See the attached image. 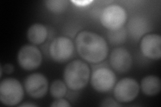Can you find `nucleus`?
<instances>
[{"instance_id":"obj_3","label":"nucleus","mask_w":161,"mask_h":107,"mask_svg":"<svg viewBox=\"0 0 161 107\" xmlns=\"http://www.w3.org/2000/svg\"><path fill=\"white\" fill-rule=\"evenodd\" d=\"M24 94L21 83L16 78H5L0 83V100L4 105H18L22 102Z\"/></svg>"},{"instance_id":"obj_6","label":"nucleus","mask_w":161,"mask_h":107,"mask_svg":"<svg viewBox=\"0 0 161 107\" xmlns=\"http://www.w3.org/2000/svg\"><path fill=\"white\" fill-rule=\"evenodd\" d=\"M74 50L75 45L71 40L67 37L60 36L55 38L50 44L49 54L55 62L63 63L72 57Z\"/></svg>"},{"instance_id":"obj_1","label":"nucleus","mask_w":161,"mask_h":107,"mask_svg":"<svg viewBox=\"0 0 161 107\" xmlns=\"http://www.w3.org/2000/svg\"><path fill=\"white\" fill-rule=\"evenodd\" d=\"M75 46L79 56L87 62L97 64L106 58L108 45L105 40L93 32H80L75 38Z\"/></svg>"},{"instance_id":"obj_10","label":"nucleus","mask_w":161,"mask_h":107,"mask_svg":"<svg viewBox=\"0 0 161 107\" xmlns=\"http://www.w3.org/2000/svg\"><path fill=\"white\" fill-rule=\"evenodd\" d=\"M140 50L146 57L154 60L161 58V36L157 34L145 35L140 41Z\"/></svg>"},{"instance_id":"obj_12","label":"nucleus","mask_w":161,"mask_h":107,"mask_svg":"<svg viewBox=\"0 0 161 107\" xmlns=\"http://www.w3.org/2000/svg\"><path fill=\"white\" fill-rule=\"evenodd\" d=\"M48 36V30L42 24H34L28 30L27 37L34 45H40L45 42Z\"/></svg>"},{"instance_id":"obj_21","label":"nucleus","mask_w":161,"mask_h":107,"mask_svg":"<svg viewBox=\"0 0 161 107\" xmlns=\"http://www.w3.org/2000/svg\"><path fill=\"white\" fill-rule=\"evenodd\" d=\"M14 68L12 64H6L4 66V70L7 74L12 73L14 72Z\"/></svg>"},{"instance_id":"obj_14","label":"nucleus","mask_w":161,"mask_h":107,"mask_svg":"<svg viewBox=\"0 0 161 107\" xmlns=\"http://www.w3.org/2000/svg\"><path fill=\"white\" fill-rule=\"evenodd\" d=\"M128 30L132 36L138 38L147 31V22L142 18H133L128 24Z\"/></svg>"},{"instance_id":"obj_11","label":"nucleus","mask_w":161,"mask_h":107,"mask_svg":"<svg viewBox=\"0 0 161 107\" xmlns=\"http://www.w3.org/2000/svg\"><path fill=\"white\" fill-rule=\"evenodd\" d=\"M110 64L118 72H126L132 64V57L129 51L124 48L114 49L110 55Z\"/></svg>"},{"instance_id":"obj_2","label":"nucleus","mask_w":161,"mask_h":107,"mask_svg":"<svg viewBox=\"0 0 161 107\" xmlns=\"http://www.w3.org/2000/svg\"><path fill=\"white\" fill-rule=\"evenodd\" d=\"M90 78L89 66L80 60L68 64L64 70L65 84L72 90H80L87 86Z\"/></svg>"},{"instance_id":"obj_9","label":"nucleus","mask_w":161,"mask_h":107,"mask_svg":"<svg viewBox=\"0 0 161 107\" xmlns=\"http://www.w3.org/2000/svg\"><path fill=\"white\" fill-rule=\"evenodd\" d=\"M24 88L30 97L42 99L47 93L48 83L44 75L34 73L28 76L25 80Z\"/></svg>"},{"instance_id":"obj_17","label":"nucleus","mask_w":161,"mask_h":107,"mask_svg":"<svg viewBox=\"0 0 161 107\" xmlns=\"http://www.w3.org/2000/svg\"><path fill=\"white\" fill-rule=\"evenodd\" d=\"M127 37V33L123 28L115 30H110L108 34L109 42L112 44H119L125 42Z\"/></svg>"},{"instance_id":"obj_13","label":"nucleus","mask_w":161,"mask_h":107,"mask_svg":"<svg viewBox=\"0 0 161 107\" xmlns=\"http://www.w3.org/2000/svg\"><path fill=\"white\" fill-rule=\"evenodd\" d=\"M141 89L142 93L150 96L158 94L161 89L160 78L157 76L149 75L145 76L141 81Z\"/></svg>"},{"instance_id":"obj_18","label":"nucleus","mask_w":161,"mask_h":107,"mask_svg":"<svg viewBox=\"0 0 161 107\" xmlns=\"http://www.w3.org/2000/svg\"><path fill=\"white\" fill-rule=\"evenodd\" d=\"M50 106L52 107H70L71 106V104L67 100L60 98L55 100Z\"/></svg>"},{"instance_id":"obj_22","label":"nucleus","mask_w":161,"mask_h":107,"mask_svg":"<svg viewBox=\"0 0 161 107\" xmlns=\"http://www.w3.org/2000/svg\"><path fill=\"white\" fill-rule=\"evenodd\" d=\"M20 107H23V106H30V107H32V106H36V104H34L32 103H24L19 105Z\"/></svg>"},{"instance_id":"obj_7","label":"nucleus","mask_w":161,"mask_h":107,"mask_svg":"<svg viewBox=\"0 0 161 107\" xmlns=\"http://www.w3.org/2000/svg\"><path fill=\"white\" fill-rule=\"evenodd\" d=\"M18 61L25 70H34L38 68L42 61V53L33 45H25L19 50Z\"/></svg>"},{"instance_id":"obj_5","label":"nucleus","mask_w":161,"mask_h":107,"mask_svg":"<svg viewBox=\"0 0 161 107\" xmlns=\"http://www.w3.org/2000/svg\"><path fill=\"white\" fill-rule=\"evenodd\" d=\"M139 91L140 86L136 80L131 78H124L115 85L114 95L118 103H128L136 99Z\"/></svg>"},{"instance_id":"obj_16","label":"nucleus","mask_w":161,"mask_h":107,"mask_svg":"<svg viewBox=\"0 0 161 107\" xmlns=\"http://www.w3.org/2000/svg\"><path fill=\"white\" fill-rule=\"evenodd\" d=\"M45 5L48 10L53 13H62L68 8L69 2L67 0H48Z\"/></svg>"},{"instance_id":"obj_8","label":"nucleus","mask_w":161,"mask_h":107,"mask_svg":"<svg viewBox=\"0 0 161 107\" xmlns=\"http://www.w3.org/2000/svg\"><path fill=\"white\" fill-rule=\"evenodd\" d=\"M116 76L112 70L102 67L95 70L92 75L91 84L95 90L105 93L115 86Z\"/></svg>"},{"instance_id":"obj_15","label":"nucleus","mask_w":161,"mask_h":107,"mask_svg":"<svg viewBox=\"0 0 161 107\" xmlns=\"http://www.w3.org/2000/svg\"><path fill=\"white\" fill-rule=\"evenodd\" d=\"M67 84L60 80H56L50 85V93L54 99L63 98L67 93Z\"/></svg>"},{"instance_id":"obj_20","label":"nucleus","mask_w":161,"mask_h":107,"mask_svg":"<svg viewBox=\"0 0 161 107\" xmlns=\"http://www.w3.org/2000/svg\"><path fill=\"white\" fill-rule=\"evenodd\" d=\"M72 3L76 5L77 6H86L92 3L93 1H88V0H84V1H71Z\"/></svg>"},{"instance_id":"obj_4","label":"nucleus","mask_w":161,"mask_h":107,"mask_svg":"<svg viewBox=\"0 0 161 107\" xmlns=\"http://www.w3.org/2000/svg\"><path fill=\"white\" fill-rule=\"evenodd\" d=\"M127 20V13L119 5L112 4L105 8L100 17V22L109 30L122 28Z\"/></svg>"},{"instance_id":"obj_19","label":"nucleus","mask_w":161,"mask_h":107,"mask_svg":"<svg viewBox=\"0 0 161 107\" xmlns=\"http://www.w3.org/2000/svg\"><path fill=\"white\" fill-rule=\"evenodd\" d=\"M101 106H111V107H114V106H121V105L119 104V103L116 100H114L112 98H108L105 99L102 103L101 104Z\"/></svg>"}]
</instances>
